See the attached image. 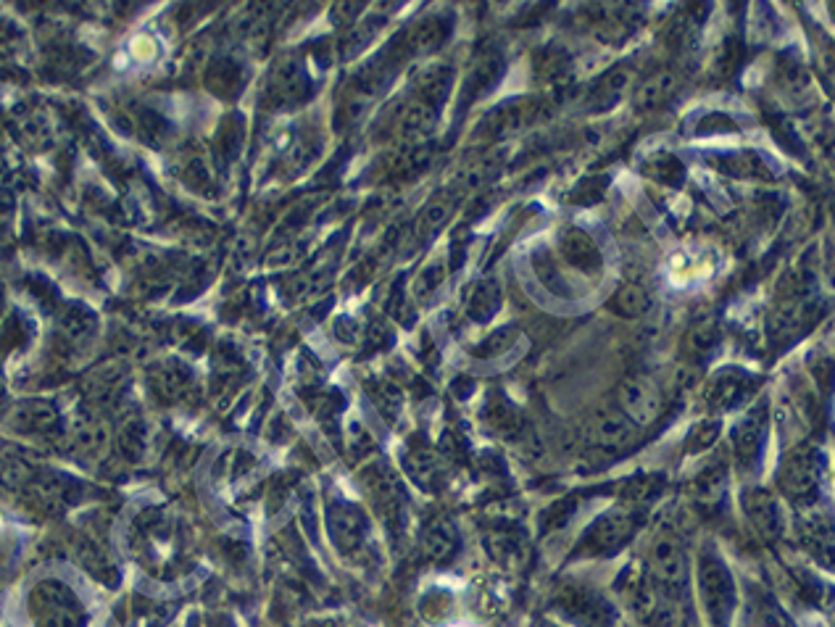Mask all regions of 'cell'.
I'll return each instance as SVG.
<instances>
[{
	"mask_svg": "<svg viewBox=\"0 0 835 627\" xmlns=\"http://www.w3.org/2000/svg\"><path fill=\"white\" fill-rule=\"evenodd\" d=\"M699 591L706 612L717 627H730L735 614V583L728 564L714 551H706L699 562Z\"/></svg>",
	"mask_w": 835,
	"mask_h": 627,
	"instance_id": "6da1fadb",
	"label": "cell"
},
{
	"mask_svg": "<svg viewBox=\"0 0 835 627\" xmlns=\"http://www.w3.org/2000/svg\"><path fill=\"white\" fill-rule=\"evenodd\" d=\"M641 430L617 406H604L585 427V443L598 454H625L638 443Z\"/></svg>",
	"mask_w": 835,
	"mask_h": 627,
	"instance_id": "7a4b0ae2",
	"label": "cell"
},
{
	"mask_svg": "<svg viewBox=\"0 0 835 627\" xmlns=\"http://www.w3.org/2000/svg\"><path fill=\"white\" fill-rule=\"evenodd\" d=\"M617 409L633 422L638 430L654 425L664 414V396L654 380L643 375L625 377L617 388Z\"/></svg>",
	"mask_w": 835,
	"mask_h": 627,
	"instance_id": "3957f363",
	"label": "cell"
},
{
	"mask_svg": "<svg viewBox=\"0 0 835 627\" xmlns=\"http://www.w3.org/2000/svg\"><path fill=\"white\" fill-rule=\"evenodd\" d=\"M648 575H651L654 591L667 593V596L683 591L685 580H688V562H685V551L677 538L664 535L654 543Z\"/></svg>",
	"mask_w": 835,
	"mask_h": 627,
	"instance_id": "277c9868",
	"label": "cell"
},
{
	"mask_svg": "<svg viewBox=\"0 0 835 627\" xmlns=\"http://www.w3.org/2000/svg\"><path fill=\"white\" fill-rule=\"evenodd\" d=\"M546 116V106L540 101H514V103H501L498 109L490 111L485 116L480 127H477V135L493 137V140H504L509 135H517V132L527 130L530 124L538 122Z\"/></svg>",
	"mask_w": 835,
	"mask_h": 627,
	"instance_id": "5b68a950",
	"label": "cell"
},
{
	"mask_svg": "<svg viewBox=\"0 0 835 627\" xmlns=\"http://www.w3.org/2000/svg\"><path fill=\"white\" fill-rule=\"evenodd\" d=\"M820 485V462L809 446L793 448L780 467V488L796 501H812Z\"/></svg>",
	"mask_w": 835,
	"mask_h": 627,
	"instance_id": "8992f818",
	"label": "cell"
},
{
	"mask_svg": "<svg viewBox=\"0 0 835 627\" xmlns=\"http://www.w3.org/2000/svg\"><path fill=\"white\" fill-rule=\"evenodd\" d=\"M756 385H759V380L751 372H746V369H720L709 380V385H706V404L712 406L714 411L735 409V406L749 398V393H754Z\"/></svg>",
	"mask_w": 835,
	"mask_h": 627,
	"instance_id": "52a82bcc",
	"label": "cell"
},
{
	"mask_svg": "<svg viewBox=\"0 0 835 627\" xmlns=\"http://www.w3.org/2000/svg\"><path fill=\"white\" fill-rule=\"evenodd\" d=\"M767 440V406L759 401L733 427V448L741 467H754Z\"/></svg>",
	"mask_w": 835,
	"mask_h": 627,
	"instance_id": "ba28073f",
	"label": "cell"
},
{
	"mask_svg": "<svg viewBox=\"0 0 835 627\" xmlns=\"http://www.w3.org/2000/svg\"><path fill=\"white\" fill-rule=\"evenodd\" d=\"M633 530L635 522L627 512L604 514V517L596 519V522L588 527V533L583 535V551L598 556L614 554V551L633 535Z\"/></svg>",
	"mask_w": 835,
	"mask_h": 627,
	"instance_id": "9c48e42d",
	"label": "cell"
},
{
	"mask_svg": "<svg viewBox=\"0 0 835 627\" xmlns=\"http://www.w3.org/2000/svg\"><path fill=\"white\" fill-rule=\"evenodd\" d=\"M812 319H814V306L807 301V298H801V296L785 298L778 309L770 314V322H767V327H770V338L775 340V343H791V340L799 338L801 332L812 325Z\"/></svg>",
	"mask_w": 835,
	"mask_h": 627,
	"instance_id": "30bf717a",
	"label": "cell"
},
{
	"mask_svg": "<svg viewBox=\"0 0 835 627\" xmlns=\"http://www.w3.org/2000/svg\"><path fill=\"white\" fill-rule=\"evenodd\" d=\"M556 246L564 253V259L580 272L596 274L601 269V251H598L596 240L580 227H564L556 235Z\"/></svg>",
	"mask_w": 835,
	"mask_h": 627,
	"instance_id": "8fae6325",
	"label": "cell"
},
{
	"mask_svg": "<svg viewBox=\"0 0 835 627\" xmlns=\"http://www.w3.org/2000/svg\"><path fill=\"white\" fill-rule=\"evenodd\" d=\"M501 303H504V290H501L498 280H493V277L475 280L467 288V293H464V311L477 325H485V322L496 317L498 311H501Z\"/></svg>",
	"mask_w": 835,
	"mask_h": 627,
	"instance_id": "7c38bea8",
	"label": "cell"
},
{
	"mask_svg": "<svg viewBox=\"0 0 835 627\" xmlns=\"http://www.w3.org/2000/svg\"><path fill=\"white\" fill-rule=\"evenodd\" d=\"M677 87V72L672 69H656V72L646 74L633 90V106L638 114H648L662 106Z\"/></svg>",
	"mask_w": 835,
	"mask_h": 627,
	"instance_id": "4fadbf2b",
	"label": "cell"
},
{
	"mask_svg": "<svg viewBox=\"0 0 835 627\" xmlns=\"http://www.w3.org/2000/svg\"><path fill=\"white\" fill-rule=\"evenodd\" d=\"M746 514H749L751 525L756 527V533L764 535L767 541H775L780 533H783V519H780L778 501L770 496L762 488H754V491L746 493Z\"/></svg>",
	"mask_w": 835,
	"mask_h": 627,
	"instance_id": "5bb4252c",
	"label": "cell"
},
{
	"mask_svg": "<svg viewBox=\"0 0 835 627\" xmlns=\"http://www.w3.org/2000/svg\"><path fill=\"white\" fill-rule=\"evenodd\" d=\"M451 85H454V69L446 64H427L414 80V98L425 101L435 111L446 103L451 95Z\"/></svg>",
	"mask_w": 835,
	"mask_h": 627,
	"instance_id": "9a60e30c",
	"label": "cell"
},
{
	"mask_svg": "<svg viewBox=\"0 0 835 627\" xmlns=\"http://www.w3.org/2000/svg\"><path fill=\"white\" fill-rule=\"evenodd\" d=\"M456 551H459V533H456L454 522L446 517L432 519L422 533V554L430 562L446 564L454 559Z\"/></svg>",
	"mask_w": 835,
	"mask_h": 627,
	"instance_id": "2e32d148",
	"label": "cell"
},
{
	"mask_svg": "<svg viewBox=\"0 0 835 627\" xmlns=\"http://www.w3.org/2000/svg\"><path fill=\"white\" fill-rule=\"evenodd\" d=\"M504 74V58L498 51H483L477 53L475 64H472V72L467 77V93H464V101H475L477 95L488 93L496 87V82L501 80Z\"/></svg>",
	"mask_w": 835,
	"mask_h": 627,
	"instance_id": "e0dca14e",
	"label": "cell"
},
{
	"mask_svg": "<svg viewBox=\"0 0 835 627\" xmlns=\"http://www.w3.org/2000/svg\"><path fill=\"white\" fill-rule=\"evenodd\" d=\"M406 469H409L411 480L425 488V491H438V485L443 483V469H440V459L435 451L427 446H414L406 454Z\"/></svg>",
	"mask_w": 835,
	"mask_h": 627,
	"instance_id": "ac0fdd59",
	"label": "cell"
},
{
	"mask_svg": "<svg viewBox=\"0 0 835 627\" xmlns=\"http://www.w3.org/2000/svg\"><path fill=\"white\" fill-rule=\"evenodd\" d=\"M654 306V298L648 293L643 285L638 282H625L620 288L614 290L612 298H609V309L622 319H641L646 317L648 311Z\"/></svg>",
	"mask_w": 835,
	"mask_h": 627,
	"instance_id": "d6986e66",
	"label": "cell"
},
{
	"mask_svg": "<svg viewBox=\"0 0 835 627\" xmlns=\"http://www.w3.org/2000/svg\"><path fill=\"white\" fill-rule=\"evenodd\" d=\"M630 87H633V72H630V69L620 66V69L606 72L604 77L596 82V87H593L591 109H596V111L612 109L614 103H620V98L627 93V90H630Z\"/></svg>",
	"mask_w": 835,
	"mask_h": 627,
	"instance_id": "ffe728a7",
	"label": "cell"
},
{
	"mask_svg": "<svg viewBox=\"0 0 835 627\" xmlns=\"http://www.w3.org/2000/svg\"><path fill=\"white\" fill-rule=\"evenodd\" d=\"M720 338V325H717L714 319H701V322H696V325L688 330L685 348H688V354H691L693 359L704 361L706 356L714 354V348L720 346Z\"/></svg>",
	"mask_w": 835,
	"mask_h": 627,
	"instance_id": "44dd1931",
	"label": "cell"
},
{
	"mask_svg": "<svg viewBox=\"0 0 835 627\" xmlns=\"http://www.w3.org/2000/svg\"><path fill=\"white\" fill-rule=\"evenodd\" d=\"M451 211H454V198L451 195H443V198H435V201L427 203L422 214L417 217V224H414L417 238H432L435 232L443 230V224L448 222Z\"/></svg>",
	"mask_w": 835,
	"mask_h": 627,
	"instance_id": "7402d4cb",
	"label": "cell"
},
{
	"mask_svg": "<svg viewBox=\"0 0 835 627\" xmlns=\"http://www.w3.org/2000/svg\"><path fill=\"white\" fill-rule=\"evenodd\" d=\"M725 491H728V477H725V467L722 464H712L696 480V501L701 506H720Z\"/></svg>",
	"mask_w": 835,
	"mask_h": 627,
	"instance_id": "603a6c76",
	"label": "cell"
},
{
	"mask_svg": "<svg viewBox=\"0 0 835 627\" xmlns=\"http://www.w3.org/2000/svg\"><path fill=\"white\" fill-rule=\"evenodd\" d=\"M643 174L651 177L654 182H662V185H683L685 180V166L683 161L672 156V153H656L654 159L643 164Z\"/></svg>",
	"mask_w": 835,
	"mask_h": 627,
	"instance_id": "cb8c5ba5",
	"label": "cell"
},
{
	"mask_svg": "<svg viewBox=\"0 0 835 627\" xmlns=\"http://www.w3.org/2000/svg\"><path fill=\"white\" fill-rule=\"evenodd\" d=\"M519 330L514 325L496 327V330L485 335L480 343L475 346V356L480 359H496V356H504L506 351H512V346L517 343Z\"/></svg>",
	"mask_w": 835,
	"mask_h": 627,
	"instance_id": "d4e9b609",
	"label": "cell"
},
{
	"mask_svg": "<svg viewBox=\"0 0 835 627\" xmlns=\"http://www.w3.org/2000/svg\"><path fill=\"white\" fill-rule=\"evenodd\" d=\"M720 169L725 174H733V177H762L764 174V166L762 161H759V156L749 151L725 153V156H720Z\"/></svg>",
	"mask_w": 835,
	"mask_h": 627,
	"instance_id": "484cf974",
	"label": "cell"
},
{
	"mask_svg": "<svg viewBox=\"0 0 835 627\" xmlns=\"http://www.w3.org/2000/svg\"><path fill=\"white\" fill-rule=\"evenodd\" d=\"M446 280V261H430V264H425V267L419 269V274L414 277V296L419 298V301H425V298H430L435 290L440 288V282Z\"/></svg>",
	"mask_w": 835,
	"mask_h": 627,
	"instance_id": "4316f807",
	"label": "cell"
},
{
	"mask_svg": "<svg viewBox=\"0 0 835 627\" xmlns=\"http://www.w3.org/2000/svg\"><path fill=\"white\" fill-rule=\"evenodd\" d=\"M807 541L817 554L830 562V551H833V533H830V522L822 517L807 519Z\"/></svg>",
	"mask_w": 835,
	"mask_h": 627,
	"instance_id": "83f0119b",
	"label": "cell"
},
{
	"mask_svg": "<svg viewBox=\"0 0 835 627\" xmlns=\"http://www.w3.org/2000/svg\"><path fill=\"white\" fill-rule=\"evenodd\" d=\"M372 398L377 401L380 411H388L390 419H398L401 409H404V393L398 385L393 382H380L375 390H372Z\"/></svg>",
	"mask_w": 835,
	"mask_h": 627,
	"instance_id": "f1b7e54d",
	"label": "cell"
},
{
	"mask_svg": "<svg viewBox=\"0 0 835 627\" xmlns=\"http://www.w3.org/2000/svg\"><path fill=\"white\" fill-rule=\"evenodd\" d=\"M722 425L717 422V419H706V422H701L696 430H693L691 435V451H704V448H709L717 440V435H720Z\"/></svg>",
	"mask_w": 835,
	"mask_h": 627,
	"instance_id": "f546056e",
	"label": "cell"
},
{
	"mask_svg": "<svg viewBox=\"0 0 835 627\" xmlns=\"http://www.w3.org/2000/svg\"><path fill=\"white\" fill-rule=\"evenodd\" d=\"M543 627H551V625H543Z\"/></svg>",
	"mask_w": 835,
	"mask_h": 627,
	"instance_id": "4dcf8cb0",
	"label": "cell"
}]
</instances>
